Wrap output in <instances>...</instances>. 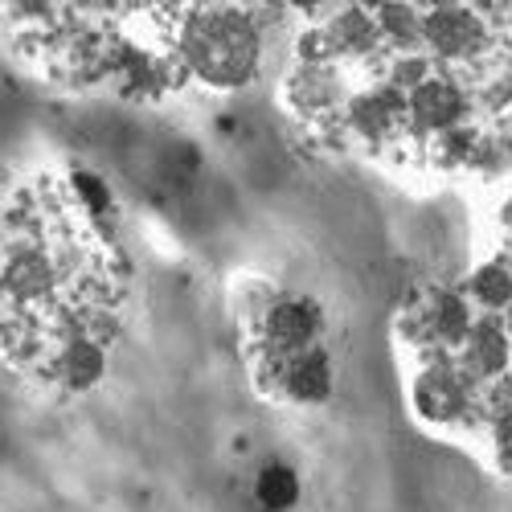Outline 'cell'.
<instances>
[{
	"label": "cell",
	"instance_id": "1",
	"mask_svg": "<svg viewBox=\"0 0 512 512\" xmlns=\"http://www.w3.org/2000/svg\"><path fill=\"white\" fill-rule=\"evenodd\" d=\"M164 37L185 87L197 82L209 91H242L263 70L259 9H164Z\"/></svg>",
	"mask_w": 512,
	"mask_h": 512
},
{
	"label": "cell",
	"instance_id": "2",
	"mask_svg": "<svg viewBox=\"0 0 512 512\" xmlns=\"http://www.w3.org/2000/svg\"><path fill=\"white\" fill-rule=\"evenodd\" d=\"M328 316L308 295L279 291L250 312V361H279L328 345Z\"/></svg>",
	"mask_w": 512,
	"mask_h": 512
},
{
	"label": "cell",
	"instance_id": "3",
	"mask_svg": "<svg viewBox=\"0 0 512 512\" xmlns=\"http://www.w3.org/2000/svg\"><path fill=\"white\" fill-rule=\"evenodd\" d=\"M254 377H259V386L275 402H287V406H324L336 386L328 345L304 349L295 357H279V361H259Z\"/></svg>",
	"mask_w": 512,
	"mask_h": 512
},
{
	"label": "cell",
	"instance_id": "4",
	"mask_svg": "<svg viewBox=\"0 0 512 512\" xmlns=\"http://www.w3.org/2000/svg\"><path fill=\"white\" fill-rule=\"evenodd\" d=\"M304 496V480L291 463H263V472L254 476V500L267 512H291Z\"/></svg>",
	"mask_w": 512,
	"mask_h": 512
}]
</instances>
